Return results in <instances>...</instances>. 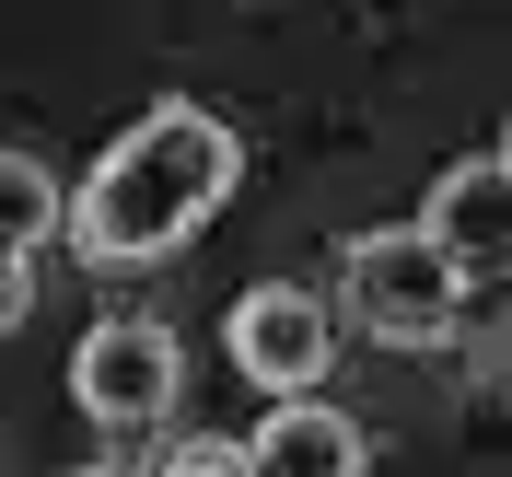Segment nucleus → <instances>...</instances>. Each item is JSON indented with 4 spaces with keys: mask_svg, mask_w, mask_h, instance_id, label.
Segmentation results:
<instances>
[{
    "mask_svg": "<svg viewBox=\"0 0 512 477\" xmlns=\"http://www.w3.org/2000/svg\"><path fill=\"white\" fill-rule=\"evenodd\" d=\"M338 315L373 350H443L454 326H466V268L431 233H361L338 256Z\"/></svg>",
    "mask_w": 512,
    "mask_h": 477,
    "instance_id": "2",
    "label": "nucleus"
},
{
    "mask_svg": "<svg viewBox=\"0 0 512 477\" xmlns=\"http://www.w3.org/2000/svg\"><path fill=\"white\" fill-rule=\"evenodd\" d=\"M501 163H512V128H501Z\"/></svg>",
    "mask_w": 512,
    "mask_h": 477,
    "instance_id": "11",
    "label": "nucleus"
},
{
    "mask_svg": "<svg viewBox=\"0 0 512 477\" xmlns=\"http://www.w3.org/2000/svg\"><path fill=\"white\" fill-rule=\"evenodd\" d=\"M233 373L256 384V396H280V408H303L326 384V361H338V303L303 280H256L245 303H233Z\"/></svg>",
    "mask_w": 512,
    "mask_h": 477,
    "instance_id": "3",
    "label": "nucleus"
},
{
    "mask_svg": "<svg viewBox=\"0 0 512 477\" xmlns=\"http://www.w3.org/2000/svg\"><path fill=\"white\" fill-rule=\"evenodd\" d=\"M152 477H256V454H245V443H222V431H210V443H175V454H163Z\"/></svg>",
    "mask_w": 512,
    "mask_h": 477,
    "instance_id": "8",
    "label": "nucleus"
},
{
    "mask_svg": "<svg viewBox=\"0 0 512 477\" xmlns=\"http://www.w3.org/2000/svg\"><path fill=\"white\" fill-rule=\"evenodd\" d=\"M419 233L466 268V280H512V163L478 152V163H443V187L419 210Z\"/></svg>",
    "mask_w": 512,
    "mask_h": 477,
    "instance_id": "5",
    "label": "nucleus"
},
{
    "mask_svg": "<svg viewBox=\"0 0 512 477\" xmlns=\"http://www.w3.org/2000/svg\"><path fill=\"white\" fill-rule=\"evenodd\" d=\"M233 175H245V140H233L210 105L163 94L152 117L94 163V187L70 198V245L94 256V268H163V256L233 198Z\"/></svg>",
    "mask_w": 512,
    "mask_h": 477,
    "instance_id": "1",
    "label": "nucleus"
},
{
    "mask_svg": "<svg viewBox=\"0 0 512 477\" xmlns=\"http://www.w3.org/2000/svg\"><path fill=\"white\" fill-rule=\"evenodd\" d=\"M35 315V256H0V338Z\"/></svg>",
    "mask_w": 512,
    "mask_h": 477,
    "instance_id": "9",
    "label": "nucleus"
},
{
    "mask_svg": "<svg viewBox=\"0 0 512 477\" xmlns=\"http://www.w3.org/2000/svg\"><path fill=\"white\" fill-rule=\"evenodd\" d=\"M82 477H140V466H117V454H105V466H82Z\"/></svg>",
    "mask_w": 512,
    "mask_h": 477,
    "instance_id": "10",
    "label": "nucleus"
},
{
    "mask_svg": "<svg viewBox=\"0 0 512 477\" xmlns=\"http://www.w3.org/2000/svg\"><path fill=\"white\" fill-rule=\"evenodd\" d=\"M175 384H187V350H175V326L152 315H105L82 350H70V408L105 419V431H152L175 408Z\"/></svg>",
    "mask_w": 512,
    "mask_h": 477,
    "instance_id": "4",
    "label": "nucleus"
},
{
    "mask_svg": "<svg viewBox=\"0 0 512 477\" xmlns=\"http://www.w3.org/2000/svg\"><path fill=\"white\" fill-rule=\"evenodd\" d=\"M245 454H256V477H361V466H373L361 419L350 408H315V396H303V408H268Z\"/></svg>",
    "mask_w": 512,
    "mask_h": 477,
    "instance_id": "6",
    "label": "nucleus"
},
{
    "mask_svg": "<svg viewBox=\"0 0 512 477\" xmlns=\"http://www.w3.org/2000/svg\"><path fill=\"white\" fill-rule=\"evenodd\" d=\"M70 222V198H59V175L35 152H0V256H35L47 233Z\"/></svg>",
    "mask_w": 512,
    "mask_h": 477,
    "instance_id": "7",
    "label": "nucleus"
}]
</instances>
